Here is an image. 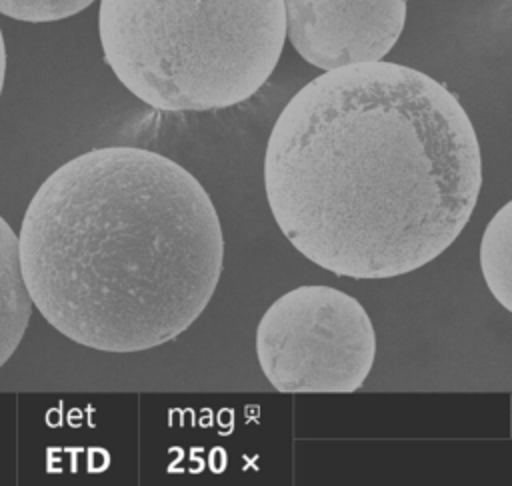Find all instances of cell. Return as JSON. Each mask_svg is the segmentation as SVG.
<instances>
[{
  "instance_id": "1",
  "label": "cell",
  "mask_w": 512,
  "mask_h": 486,
  "mask_svg": "<svg viewBox=\"0 0 512 486\" xmlns=\"http://www.w3.org/2000/svg\"><path fill=\"white\" fill-rule=\"evenodd\" d=\"M482 186L458 98L396 62L326 70L276 118L264 154L270 212L288 242L336 276L394 278L440 256Z\"/></svg>"
},
{
  "instance_id": "2",
  "label": "cell",
  "mask_w": 512,
  "mask_h": 486,
  "mask_svg": "<svg viewBox=\"0 0 512 486\" xmlns=\"http://www.w3.org/2000/svg\"><path fill=\"white\" fill-rule=\"evenodd\" d=\"M18 240L42 318L100 352L180 336L208 306L224 260L204 186L136 146L92 148L58 166L34 192Z\"/></svg>"
},
{
  "instance_id": "3",
  "label": "cell",
  "mask_w": 512,
  "mask_h": 486,
  "mask_svg": "<svg viewBox=\"0 0 512 486\" xmlns=\"http://www.w3.org/2000/svg\"><path fill=\"white\" fill-rule=\"evenodd\" d=\"M102 54L162 112H206L254 96L286 40L284 0H100Z\"/></svg>"
},
{
  "instance_id": "4",
  "label": "cell",
  "mask_w": 512,
  "mask_h": 486,
  "mask_svg": "<svg viewBox=\"0 0 512 486\" xmlns=\"http://www.w3.org/2000/svg\"><path fill=\"white\" fill-rule=\"evenodd\" d=\"M256 354L278 392H354L374 364L376 334L350 294L322 284L298 286L262 314Z\"/></svg>"
},
{
  "instance_id": "5",
  "label": "cell",
  "mask_w": 512,
  "mask_h": 486,
  "mask_svg": "<svg viewBox=\"0 0 512 486\" xmlns=\"http://www.w3.org/2000/svg\"><path fill=\"white\" fill-rule=\"evenodd\" d=\"M286 36L320 70L382 60L400 38L406 0H284Z\"/></svg>"
},
{
  "instance_id": "6",
  "label": "cell",
  "mask_w": 512,
  "mask_h": 486,
  "mask_svg": "<svg viewBox=\"0 0 512 486\" xmlns=\"http://www.w3.org/2000/svg\"><path fill=\"white\" fill-rule=\"evenodd\" d=\"M32 306L22 276L18 234L0 216V368L24 338Z\"/></svg>"
},
{
  "instance_id": "7",
  "label": "cell",
  "mask_w": 512,
  "mask_h": 486,
  "mask_svg": "<svg viewBox=\"0 0 512 486\" xmlns=\"http://www.w3.org/2000/svg\"><path fill=\"white\" fill-rule=\"evenodd\" d=\"M480 270L496 302L512 312V200L492 216L482 234Z\"/></svg>"
},
{
  "instance_id": "8",
  "label": "cell",
  "mask_w": 512,
  "mask_h": 486,
  "mask_svg": "<svg viewBox=\"0 0 512 486\" xmlns=\"http://www.w3.org/2000/svg\"><path fill=\"white\" fill-rule=\"evenodd\" d=\"M94 0H0V14L22 22H54L70 18Z\"/></svg>"
},
{
  "instance_id": "9",
  "label": "cell",
  "mask_w": 512,
  "mask_h": 486,
  "mask_svg": "<svg viewBox=\"0 0 512 486\" xmlns=\"http://www.w3.org/2000/svg\"><path fill=\"white\" fill-rule=\"evenodd\" d=\"M4 76H6V44H4L2 30H0V94H2V86H4Z\"/></svg>"
}]
</instances>
